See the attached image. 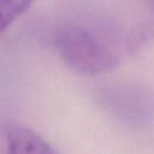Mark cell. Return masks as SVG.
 I'll list each match as a JSON object with an SVG mask.
<instances>
[{
    "label": "cell",
    "instance_id": "1",
    "mask_svg": "<svg viewBox=\"0 0 154 154\" xmlns=\"http://www.w3.org/2000/svg\"><path fill=\"white\" fill-rule=\"evenodd\" d=\"M53 45L60 59L73 71L84 76H100L118 66L117 55L88 29L64 23L57 28Z\"/></svg>",
    "mask_w": 154,
    "mask_h": 154
},
{
    "label": "cell",
    "instance_id": "2",
    "mask_svg": "<svg viewBox=\"0 0 154 154\" xmlns=\"http://www.w3.org/2000/svg\"><path fill=\"white\" fill-rule=\"evenodd\" d=\"M6 146V154H57L43 137L20 125H13L7 130Z\"/></svg>",
    "mask_w": 154,
    "mask_h": 154
},
{
    "label": "cell",
    "instance_id": "3",
    "mask_svg": "<svg viewBox=\"0 0 154 154\" xmlns=\"http://www.w3.org/2000/svg\"><path fill=\"white\" fill-rule=\"evenodd\" d=\"M35 0H0V34L14 23Z\"/></svg>",
    "mask_w": 154,
    "mask_h": 154
},
{
    "label": "cell",
    "instance_id": "4",
    "mask_svg": "<svg viewBox=\"0 0 154 154\" xmlns=\"http://www.w3.org/2000/svg\"><path fill=\"white\" fill-rule=\"evenodd\" d=\"M147 1H148L149 6H150V7H152V8L154 10V0H147Z\"/></svg>",
    "mask_w": 154,
    "mask_h": 154
}]
</instances>
